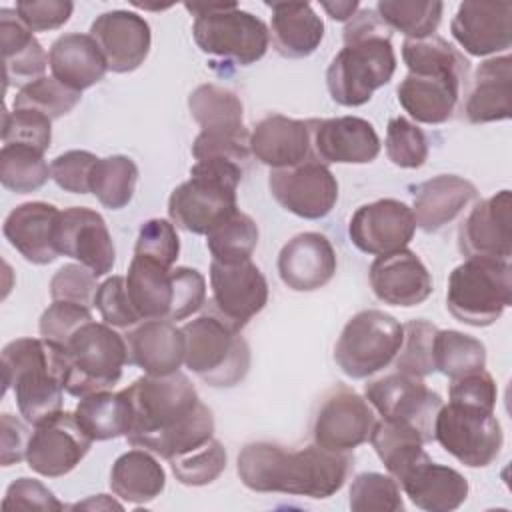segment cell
Masks as SVG:
<instances>
[{"label": "cell", "instance_id": "cell-20", "mask_svg": "<svg viewBox=\"0 0 512 512\" xmlns=\"http://www.w3.org/2000/svg\"><path fill=\"white\" fill-rule=\"evenodd\" d=\"M90 36L96 40L108 70L126 74L136 70L150 52V26L130 10H110L100 14L92 26Z\"/></svg>", "mask_w": 512, "mask_h": 512}, {"label": "cell", "instance_id": "cell-55", "mask_svg": "<svg viewBox=\"0 0 512 512\" xmlns=\"http://www.w3.org/2000/svg\"><path fill=\"white\" fill-rule=\"evenodd\" d=\"M98 156L88 150H68L56 156L50 164V178L66 192L88 194L90 176Z\"/></svg>", "mask_w": 512, "mask_h": 512}, {"label": "cell", "instance_id": "cell-2", "mask_svg": "<svg viewBox=\"0 0 512 512\" xmlns=\"http://www.w3.org/2000/svg\"><path fill=\"white\" fill-rule=\"evenodd\" d=\"M352 468L350 452H330L316 444L288 450L276 442H250L238 454V476L254 492H280L314 500L336 494Z\"/></svg>", "mask_w": 512, "mask_h": 512}, {"label": "cell", "instance_id": "cell-27", "mask_svg": "<svg viewBox=\"0 0 512 512\" xmlns=\"http://www.w3.org/2000/svg\"><path fill=\"white\" fill-rule=\"evenodd\" d=\"M250 154L274 168H288L312 158L310 128L306 120L268 114L250 132Z\"/></svg>", "mask_w": 512, "mask_h": 512}, {"label": "cell", "instance_id": "cell-15", "mask_svg": "<svg viewBox=\"0 0 512 512\" xmlns=\"http://www.w3.org/2000/svg\"><path fill=\"white\" fill-rule=\"evenodd\" d=\"M92 442L76 414L60 410L34 426L26 448V462L40 476L60 478L84 460Z\"/></svg>", "mask_w": 512, "mask_h": 512}, {"label": "cell", "instance_id": "cell-7", "mask_svg": "<svg viewBox=\"0 0 512 512\" xmlns=\"http://www.w3.org/2000/svg\"><path fill=\"white\" fill-rule=\"evenodd\" d=\"M512 302L510 260L476 256L448 276L446 308L462 324L484 328L494 324Z\"/></svg>", "mask_w": 512, "mask_h": 512}, {"label": "cell", "instance_id": "cell-47", "mask_svg": "<svg viewBox=\"0 0 512 512\" xmlns=\"http://www.w3.org/2000/svg\"><path fill=\"white\" fill-rule=\"evenodd\" d=\"M348 504L354 512H398L404 510L400 484L394 476L362 472L350 484Z\"/></svg>", "mask_w": 512, "mask_h": 512}, {"label": "cell", "instance_id": "cell-54", "mask_svg": "<svg viewBox=\"0 0 512 512\" xmlns=\"http://www.w3.org/2000/svg\"><path fill=\"white\" fill-rule=\"evenodd\" d=\"M94 306L98 308L104 324L112 328H132L142 322L130 304L124 276H110L98 284Z\"/></svg>", "mask_w": 512, "mask_h": 512}, {"label": "cell", "instance_id": "cell-30", "mask_svg": "<svg viewBox=\"0 0 512 512\" xmlns=\"http://www.w3.org/2000/svg\"><path fill=\"white\" fill-rule=\"evenodd\" d=\"M412 214L416 226L424 232H438L454 222L476 198V186L456 174H438L412 192Z\"/></svg>", "mask_w": 512, "mask_h": 512}, {"label": "cell", "instance_id": "cell-26", "mask_svg": "<svg viewBox=\"0 0 512 512\" xmlns=\"http://www.w3.org/2000/svg\"><path fill=\"white\" fill-rule=\"evenodd\" d=\"M60 210L48 202H24L4 220L2 232L10 246L32 264H50L60 252L56 248V222Z\"/></svg>", "mask_w": 512, "mask_h": 512}, {"label": "cell", "instance_id": "cell-9", "mask_svg": "<svg viewBox=\"0 0 512 512\" xmlns=\"http://www.w3.org/2000/svg\"><path fill=\"white\" fill-rule=\"evenodd\" d=\"M64 354L68 364L66 392L76 398L110 390L128 362L126 338L112 326L94 320L68 340Z\"/></svg>", "mask_w": 512, "mask_h": 512}, {"label": "cell", "instance_id": "cell-49", "mask_svg": "<svg viewBox=\"0 0 512 512\" xmlns=\"http://www.w3.org/2000/svg\"><path fill=\"white\" fill-rule=\"evenodd\" d=\"M226 450L220 440L212 438L204 446L170 458V468L176 480L184 486L212 484L226 468Z\"/></svg>", "mask_w": 512, "mask_h": 512}, {"label": "cell", "instance_id": "cell-1", "mask_svg": "<svg viewBox=\"0 0 512 512\" xmlns=\"http://www.w3.org/2000/svg\"><path fill=\"white\" fill-rule=\"evenodd\" d=\"M124 394L132 412L126 440L134 448L170 460L214 438L212 410L180 370L166 376L144 374Z\"/></svg>", "mask_w": 512, "mask_h": 512}, {"label": "cell", "instance_id": "cell-29", "mask_svg": "<svg viewBox=\"0 0 512 512\" xmlns=\"http://www.w3.org/2000/svg\"><path fill=\"white\" fill-rule=\"evenodd\" d=\"M512 58L508 54L484 60L466 90L462 114L470 124L508 120L512 112Z\"/></svg>", "mask_w": 512, "mask_h": 512}, {"label": "cell", "instance_id": "cell-37", "mask_svg": "<svg viewBox=\"0 0 512 512\" xmlns=\"http://www.w3.org/2000/svg\"><path fill=\"white\" fill-rule=\"evenodd\" d=\"M166 486L162 464L144 448H134L118 456L110 470L112 492L128 504H148Z\"/></svg>", "mask_w": 512, "mask_h": 512}, {"label": "cell", "instance_id": "cell-25", "mask_svg": "<svg viewBox=\"0 0 512 512\" xmlns=\"http://www.w3.org/2000/svg\"><path fill=\"white\" fill-rule=\"evenodd\" d=\"M466 78L452 72H408L398 84L400 106L422 124L448 122L460 102Z\"/></svg>", "mask_w": 512, "mask_h": 512}, {"label": "cell", "instance_id": "cell-51", "mask_svg": "<svg viewBox=\"0 0 512 512\" xmlns=\"http://www.w3.org/2000/svg\"><path fill=\"white\" fill-rule=\"evenodd\" d=\"M2 142L4 144H24L46 152L52 142V120L36 110L14 108L4 110L2 122Z\"/></svg>", "mask_w": 512, "mask_h": 512}, {"label": "cell", "instance_id": "cell-35", "mask_svg": "<svg viewBox=\"0 0 512 512\" xmlns=\"http://www.w3.org/2000/svg\"><path fill=\"white\" fill-rule=\"evenodd\" d=\"M0 46L4 56L6 88L12 84H28L42 78L48 66V54L36 40L34 32L22 24L16 10H0Z\"/></svg>", "mask_w": 512, "mask_h": 512}, {"label": "cell", "instance_id": "cell-42", "mask_svg": "<svg viewBox=\"0 0 512 512\" xmlns=\"http://www.w3.org/2000/svg\"><path fill=\"white\" fill-rule=\"evenodd\" d=\"M258 236V224L246 212L236 210L206 234V246L212 260L234 264L250 260L258 246Z\"/></svg>", "mask_w": 512, "mask_h": 512}, {"label": "cell", "instance_id": "cell-6", "mask_svg": "<svg viewBox=\"0 0 512 512\" xmlns=\"http://www.w3.org/2000/svg\"><path fill=\"white\" fill-rule=\"evenodd\" d=\"M182 332L186 340L184 364L200 380L214 388H230L246 378L250 348L240 334L242 330L208 310L186 322Z\"/></svg>", "mask_w": 512, "mask_h": 512}, {"label": "cell", "instance_id": "cell-45", "mask_svg": "<svg viewBox=\"0 0 512 512\" xmlns=\"http://www.w3.org/2000/svg\"><path fill=\"white\" fill-rule=\"evenodd\" d=\"M402 60L408 72H452L468 78L470 62L442 36H428L402 44Z\"/></svg>", "mask_w": 512, "mask_h": 512}, {"label": "cell", "instance_id": "cell-24", "mask_svg": "<svg viewBox=\"0 0 512 512\" xmlns=\"http://www.w3.org/2000/svg\"><path fill=\"white\" fill-rule=\"evenodd\" d=\"M336 266V250L320 232L296 234L278 254L280 280L294 292H312L326 286L334 278Z\"/></svg>", "mask_w": 512, "mask_h": 512}, {"label": "cell", "instance_id": "cell-5", "mask_svg": "<svg viewBox=\"0 0 512 512\" xmlns=\"http://www.w3.org/2000/svg\"><path fill=\"white\" fill-rule=\"evenodd\" d=\"M242 164L230 160H196L190 178L168 198L170 222L192 234H208L238 210L236 190L244 176Z\"/></svg>", "mask_w": 512, "mask_h": 512}, {"label": "cell", "instance_id": "cell-63", "mask_svg": "<svg viewBox=\"0 0 512 512\" xmlns=\"http://www.w3.org/2000/svg\"><path fill=\"white\" fill-rule=\"evenodd\" d=\"M116 508L122 510V504H118L116 500H108L104 494H98V498H90L86 502H78L74 508Z\"/></svg>", "mask_w": 512, "mask_h": 512}, {"label": "cell", "instance_id": "cell-52", "mask_svg": "<svg viewBox=\"0 0 512 512\" xmlns=\"http://www.w3.org/2000/svg\"><path fill=\"white\" fill-rule=\"evenodd\" d=\"M178 252L180 238L176 234V226L170 220L150 218L142 222L134 246V256H144L172 268L178 260Z\"/></svg>", "mask_w": 512, "mask_h": 512}, {"label": "cell", "instance_id": "cell-62", "mask_svg": "<svg viewBox=\"0 0 512 512\" xmlns=\"http://www.w3.org/2000/svg\"><path fill=\"white\" fill-rule=\"evenodd\" d=\"M320 6L328 12L332 20L338 22H348L356 10H358V0H344V2H320Z\"/></svg>", "mask_w": 512, "mask_h": 512}, {"label": "cell", "instance_id": "cell-21", "mask_svg": "<svg viewBox=\"0 0 512 512\" xmlns=\"http://www.w3.org/2000/svg\"><path fill=\"white\" fill-rule=\"evenodd\" d=\"M368 280L374 296L390 306L412 308L432 294V276L416 252L402 248L376 256Z\"/></svg>", "mask_w": 512, "mask_h": 512}, {"label": "cell", "instance_id": "cell-58", "mask_svg": "<svg viewBox=\"0 0 512 512\" xmlns=\"http://www.w3.org/2000/svg\"><path fill=\"white\" fill-rule=\"evenodd\" d=\"M4 510H64V504L34 478H16L2 500Z\"/></svg>", "mask_w": 512, "mask_h": 512}, {"label": "cell", "instance_id": "cell-38", "mask_svg": "<svg viewBox=\"0 0 512 512\" xmlns=\"http://www.w3.org/2000/svg\"><path fill=\"white\" fill-rule=\"evenodd\" d=\"M368 440L396 482L416 464L430 458L422 448L426 444L422 434L402 422H392L386 418L376 420Z\"/></svg>", "mask_w": 512, "mask_h": 512}, {"label": "cell", "instance_id": "cell-43", "mask_svg": "<svg viewBox=\"0 0 512 512\" xmlns=\"http://www.w3.org/2000/svg\"><path fill=\"white\" fill-rule=\"evenodd\" d=\"M486 366V346L458 330H438L434 338V368L450 380L482 370Z\"/></svg>", "mask_w": 512, "mask_h": 512}, {"label": "cell", "instance_id": "cell-13", "mask_svg": "<svg viewBox=\"0 0 512 512\" xmlns=\"http://www.w3.org/2000/svg\"><path fill=\"white\" fill-rule=\"evenodd\" d=\"M268 188L284 210L306 220L328 216L338 202V180L330 168L316 158L270 170Z\"/></svg>", "mask_w": 512, "mask_h": 512}, {"label": "cell", "instance_id": "cell-50", "mask_svg": "<svg viewBox=\"0 0 512 512\" xmlns=\"http://www.w3.org/2000/svg\"><path fill=\"white\" fill-rule=\"evenodd\" d=\"M384 146L388 160L398 168H420L428 160L426 134L404 116L388 120Z\"/></svg>", "mask_w": 512, "mask_h": 512}, {"label": "cell", "instance_id": "cell-57", "mask_svg": "<svg viewBox=\"0 0 512 512\" xmlns=\"http://www.w3.org/2000/svg\"><path fill=\"white\" fill-rule=\"evenodd\" d=\"M18 18L32 32H46L64 26L74 10L70 0H20L14 6Z\"/></svg>", "mask_w": 512, "mask_h": 512}, {"label": "cell", "instance_id": "cell-23", "mask_svg": "<svg viewBox=\"0 0 512 512\" xmlns=\"http://www.w3.org/2000/svg\"><path fill=\"white\" fill-rule=\"evenodd\" d=\"M458 248L464 256L510 260V190L480 200L458 228Z\"/></svg>", "mask_w": 512, "mask_h": 512}, {"label": "cell", "instance_id": "cell-44", "mask_svg": "<svg viewBox=\"0 0 512 512\" xmlns=\"http://www.w3.org/2000/svg\"><path fill=\"white\" fill-rule=\"evenodd\" d=\"M50 178L44 152L24 144H4L0 150V182L16 194L42 188Z\"/></svg>", "mask_w": 512, "mask_h": 512}, {"label": "cell", "instance_id": "cell-28", "mask_svg": "<svg viewBox=\"0 0 512 512\" xmlns=\"http://www.w3.org/2000/svg\"><path fill=\"white\" fill-rule=\"evenodd\" d=\"M128 364L150 376L178 372L184 364L186 340L182 328L170 320H144L126 334Z\"/></svg>", "mask_w": 512, "mask_h": 512}, {"label": "cell", "instance_id": "cell-8", "mask_svg": "<svg viewBox=\"0 0 512 512\" xmlns=\"http://www.w3.org/2000/svg\"><path fill=\"white\" fill-rule=\"evenodd\" d=\"M184 8L194 14L192 36L204 54L232 60L240 66L258 62L270 42L268 26L236 2L190 4Z\"/></svg>", "mask_w": 512, "mask_h": 512}, {"label": "cell", "instance_id": "cell-10", "mask_svg": "<svg viewBox=\"0 0 512 512\" xmlns=\"http://www.w3.org/2000/svg\"><path fill=\"white\" fill-rule=\"evenodd\" d=\"M402 338L404 326L392 314L374 308L362 310L342 328L334 360L346 376L362 380L384 370L396 358Z\"/></svg>", "mask_w": 512, "mask_h": 512}, {"label": "cell", "instance_id": "cell-56", "mask_svg": "<svg viewBox=\"0 0 512 512\" xmlns=\"http://www.w3.org/2000/svg\"><path fill=\"white\" fill-rule=\"evenodd\" d=\"M96 290V276L82 264H64L50 280L52 300L76 302L88 308L94 306Z\"/></svg>", "mask_w": 512, "mask_h": 512}, {"label": "cell", "instance_id": "cell-22", "mask_svg": "<svg viewBox=\"0 0 512 512\" xmlns=\"http://www.w3.org/2000/svg\"><path fill=\"white\" fill-rule=\"evenodd\" d=\"M450 32L472 56L506 52L512 44V4L462 2L452 18Z\"/></svg>", "mask_w": 512, "mask_h": 512}, {"label": "cell", "instance_id": "cell-17", "mask_svg": "<svg viewBox=\"0 0 512 512\" xmlns=\"http://www.w3.org/2000/svg\"><path fill=\"white\" fill-rule=\"evenodd\" d=\"M54 240L60 254L78 260L96 278L108 274L114 268V240L102 214L92 208L72 206L60 210Z\"/></svg>", "mask_w": 512, "mask_h": 512}, {"label": "cell", "instance_id": "cell-61", "mask_svg": "<svg viewBox=\"0 0 512 512\" xmlns=\"http://www.w3.org/2000/svg\"><path fill=\"white\" fill-rule=\"evenodd\" d=\"M0 428H2V454L0 462L2 466L18 464L20 460H26V448H28V428L24 422H20L16 416L4 412L0 416Z\"/></svg>", "mask_w": 512, "mask_h": 512}, {"label": "cell", "instance_id": "cell-31", "mask_svg": "<svg viewBox=\"0 0 512 512\" xmlns=\"http://www.w3.org/2000/svg\"><path fill=\"white\" fill-rule=\"evenodd\" d=\"M410 502L426 512H450L468 498V480L454 468L426 458L398 480Z\"/></svg>", "mask_w": 512, "mask_h": 512}, {"label": "cell", "instance_id": "cell-3", "mask_svg": "<svg viewBox=\"0 0 512 512\" xmlns=\"http://www.w3.org/2000/svg\"><path fill=\"white\" fill-rule=\"evenodd\" d=\"M392 30L376 10H360L342 32L344 48L326 70V86L340 106H362L386 86L396 72V54L390 42Z\"/></svg>", "mask_w": 512, "mask_h": 512}, {"label": "cell", "instance_id": "cell-39", "mask_svg": "<svg viewBox=\"0 0 512 512\" xmlns=\"http://www.w3.org/2000/svg\"><path fill=\"white\" fill-rule=\"evenodd\" d=\"M74 414L92 440H112L126 436L132 424L130 402L124 390H102L88 394L80 398Z\"/></svg>", "mask_w": 512, "mask_h": 512}, {"label": "cell", "instance_id": "cell-18", "mask_svg": "<svg viewBox=\"0 0 512 512\" xmlns=\"http://www.w3.org/2000/svg\"><path fill=\"white\" fill-rule=\"evenodd\" d=\"M416 232L412 208L394 198H382L360 206L348 224L352 244L372 256L398 252L410 244Z\"/></svg>", "mask_w": 512, "mask_h": 512}, {"label": "cell", "instance_id": "cell-19", "mask_svg": "<svg viewBox=\"0 0 512 512\" xmlns=\"http://www.w3.org/2000/svg\"><path fill=\"white\" fill-rule=\"evenodd\" d=\"M312 154L322 164H368L380 154L374 126L358 116L310 118Z\"/></svg>", "mask_w": 512, "mask_h": 512}, {"label": "cell", "instance_id": "cell-16", "mask_svg": "<svg viewBox=\"0 0 512 512\" xmlns=\"http://www.w3.org/2000/svg\"><path fill=\"white\" fill-rule=\"evenodd\" d=\"M210 310L242 330L268 302V282L252 260L210 264Z\"/></svg>", "mask_w": 512, "mask_h": 512}, {"label": "cell", "instance_id": "cell-32", "mask_svg": "<svg viewBox=\"0 0 512 512\" xmlns=\"http://www.w3.org/2000/svg\"><path fill=\"white\" fill-rule=\"evenodd\" d=\"M272 10L270 38L284 58H308L324 38V22L310 2H266Z\"/></svg>", "mask_w": 512, "mask_h": 512}, {"label": "cell", "instance_id": "cell-33", "mask_svg": "<svg viewBox=\"0 0 512 512\" xmlns=\"http://www.w3.org/2000/svg\"><path fill=\"white\" fill-rule=\"evenodd\" d=\"M48 66L58 82L76 92L98 84L108 70L96 40L80 32L62 34L52 42Z\"/></svg>", "mask_w": 512, "mask_h": 512}, {"label": "cell", "instance_id": "cell-59", "mask_svg": "<svg viewBox=\"0 0 512 512\" xmlns=\"http://www.w3.org/2000/svg\"><path fill=\"white\" fill-rule=\"evenodd\" d=\"M176 292H174V308L170 322L184 320L198 312L206 302V280L196 268L176 266Z\"/></svg>", "mask_w": 512, "mask_h": 512}, {"label": "cell", "instance_id": "cell-53", "mask_svg": "<svg viewBox=\"0 0 512 512\" xmlns=\"http://www.w3.org/2000/svg\"><path fill=\"white\" fill-rule=\"evenodd\" d=\"M88 322H92V312L88 306L66 300H52V304L40 316L38 330L42 338L64 348L68 340Z\"/></svg>", "mask_w": 512, "mask_h": 512}, {"label": "cell", "instance_id": "cell-4", "mask_svg": "<svg viewBox=\"0 0 512 512\" xmlns=\"http://www.w3.org/2000/svg\"><path fill=\"white\" fill-rule=\"evenodd\" d=\"M4 392L14 390L20 416L36 426L62 410L66 390L64 348L46 338H16L2 350Z\"/></svg>", "mask_w": 512, "mask_h": 512}, {"label": "cell", "instance_id": "cell-60", "mask_svg": "<svg viewBox=\"0 0 512 512\" xmlns=\"http://www.w3.org/2000/svg\"><path fill=\"white\" fill-rule=\"evenodd\" d=\"M496 396H498L496 382H494L492 374L486 372L484 368L464 374L460 378H454L450 382V390H448V398L452 402L480 406V408H488V410L496 408Z\"/></svg>", "mask_w": 512, "mask_h": 512}, {"label": "cell", "instance_id": "cell-12", "mask_svg": "<svg viewBox=\"0 0 512 512\" xmlns=\"http://www.w3.org/2000/svg\"><path fill=\"white\" fill-rule=\"evenodd\" d=\"M366 400L386 420L416 428L424 442L434 440V420L442 408L438 392L430 390L422 378L402 372L386 374L364 386Z\"/></svg>", "mask_w": 512, "mask_h": 512}, {"label": "cell", "instance_id": "cell-46", "mask_svg": "<svg viewBox=\"0 0 512 512\" xmlns=\"http://www.w3.org/2000/svg\"><path fill=\"white\" fill-rule=\"evenodd\" d=\"M80 98L82 92L64 86L54 76H42L20 86V90L14 96V108L36 110L48 116L50 120H56L68 114L80 102Z\"/></svg>", "mask_w": 512, "mask_h": 512}, {"label": "cell", "instance_id": "cell-34", "mask_svg": "<svg viewBox=\"0 0 512 512\" xmlns=\"http://www.w3.org/2000/svg\"><path fill=\"white\" fill-rule=\"evenodd\" d=\"M124 278L130 304L142 322L170 320L176 292L174 268L144 256H134Z\"/></svg>", "mask_w": 512, "mask_h": 512}, {"label": "cell", "instance_id": "cell-40", "mask_svg": "<svg viewBox=\"0 0 512 512\" xmlns=\"http://www.w3.org/2000/svg\"><path fill=\"white\" fill-rule=\"evenodd\" d=\"M138 182V166L130 156L114 154L98 158L90 176V192L110 210L128 206Z\"/></svg>", "mask_w": 512, "mask_h": 512}, {"label": "cell", "instance_id": "cell-11", "mask_svg": "<svg viewBox=\"0 0 512 512\" xmlns=\"http://www.w3.org/2000/svg\"><path fill=\"white\" fill-rule=\"evenodd\" d=\"M434 440L464 466L484 468L498 458L504 434L494 410L450 400L436 414Z\"/></svg>", "mask_w": 512, "mask_h": 512}, {"label": "cell", "instance_id": "cell-36", "mask_svg": "<svg viewBox=\"0 0 512 512\" xmlns=\"http://www.w3.org/2000/svg\"><path fill=\"white\" fill-rule=\"evenodd\" d=\"M188 110L202 128V134L224 138H250L244 126V104L218 84H200L188 96Z\"/></svg>", "mask_w": 512, "mask_h": 512}, {"label": "cell", "instance_id": "cell-14", "mask_svg": "<svg viewBox=\"0 0 512 512\" xmlns=\"http://www.w3.org/2000/svg\"><path fill=\"white\" fill-rule=\"evenodd\" d=\"M376 424L372 404L358 392L338 386L330 390L312 422V440L330 452H350L370 438Z\"/></svg>", "mask_w": 512, "mask_h": 512}, {"label": "cell", "instance_id": "cell-41", "mask_svg": "<svg viewBox=\"0 0 512 512\" xmlns=\"http://www.w3.org/2000/svg\"><path fill=\"white\" fill-rule=\"evenodd\" d=\"M444 4L438 0H380L376 12L390 30L410 40L428 38L438 30Z\"/></svg>", "mask_w": 512, "mask_h": 512}, {"label": "cell", "instance_id": "cell-48", "mask_svg": "<svg viewBox=\"0 0 512 512\" xmlns=\"http://www.w3.org/2000/svg\"><path fill=\"white\" fill-rule=\"evenodd\" d=\"M438 328L428 320H410L404 324L402 346L396 354V372L424 378L434 368V338Z\"/></svg>", "mask_w": 512, "mask_h": 512}]
</instances>
